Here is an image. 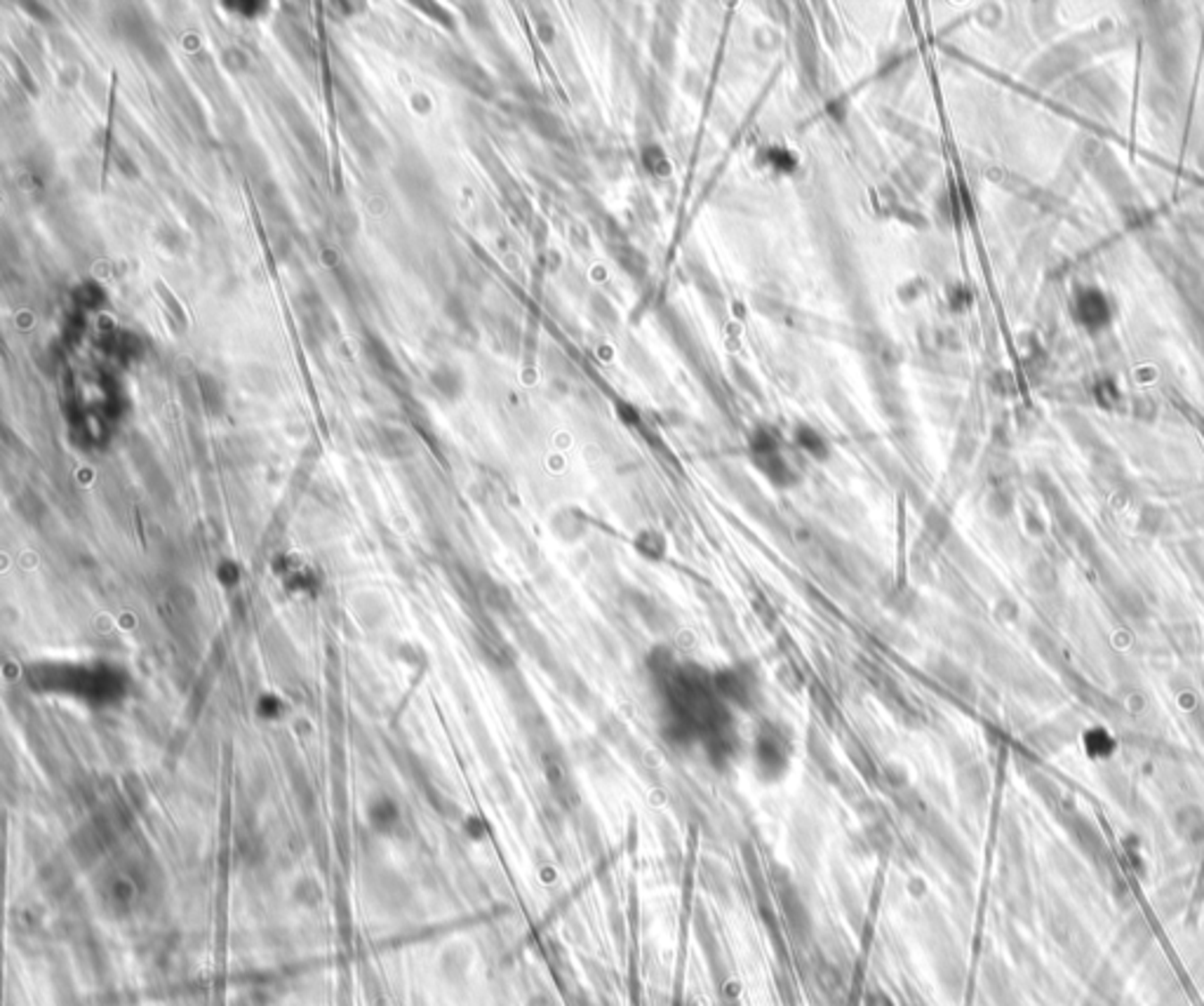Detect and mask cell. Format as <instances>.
Returning <instances> with one entry per match:
<instances>
[{"label": "cell", "instance_id": "cell-5", "mask_svg": "<svg viewBox=\"0 0 1204 1006\" xmlns=\"http://www.w3.org/2000/svg\"><path fill=\"white\" fill-rule=\"evenodd\" d=\"M767 163L777 167V170H781V172L796 170V158H793L786 148H770V151H767Z\"/></svg>", "mask_w": 1204, "mask_h": 1006}, {"label": "cell", "instance_id": "cell-2", "mask_svg": "<svg viewBox=\"0 0 1204 1006\" xmlns=\"http://www.w3.org/2000/svg\"><path fill=\"white\" fill-rule=\"evenodd\" d=\"M786 759V743L784 736L779 732L777 726L767 725L762 732L758 734V762L760 767H765V769H781Z\"/></svg>", "mask_w": 1204, "mask_h": 1006}, {"label": "cell", "instance_id": "cell-1", "mask_svg": "<svg viewBox=\"0 0 1204 1006\" xmlns=\"http://www.w3.org/2000/svg\"><path fill=\"white\" fill-rule=\"evenodd\" d=\"M713 687L727 706L753 708L760 700L758 677L745 666L718 670L713 675Z\"/></svg>", "mask_w": 1204, "mask_h": 1006}, {"label": "cell", "instance_id": "cell-6", "mask_svg": "<svg viewBox=\"0 0 1204 1006\" xmlns=\"http://www.w3.org/2000/svg\"><path fill=\"white\" fill-rule=\"evenodd\" d=\"M73 297H76L78 304H83L85 308H97V306H99V301H104L102 289H99L97 285H92V282H88V285L80 287V289H78V294H73Z\"/></svg>", "mask_w": 1204, "mask_h": 1006}, {"label": "cell", "instance_id": "cell-3", "mask_svg": "<svg viewBox=\"0 0 1204 1006\" xmlns=\"http://www.w3.org/2000/svg\"><path fill=\"white\" fill-rule=\"evenodd\" d=\"M796 442H797V447L803 449V452H807L810 457H814V459H819V461L829 459V454H830L829 442L823 440V435L819 433L816 428L797 426L796 428Z\"/></svg>", "mask_w": 1204, "mask_h": 1006}, {"label": "cell", "instance_id": "cell-4", "mask_svg": "<svg viewBox=\"0 0 1204 1006\" xmlns=\"http://www.w3.org/2000/svg\"><path fill=\"white\" fill-rule=\"evenodd\" d=\"M636 546L640 553L652 557V560H657V557L663 555V539L659 534H654V532H643V534L637 536Z\"/></svg>", "mask_w": 1204, "mask_h": 1006}]
</instances>
